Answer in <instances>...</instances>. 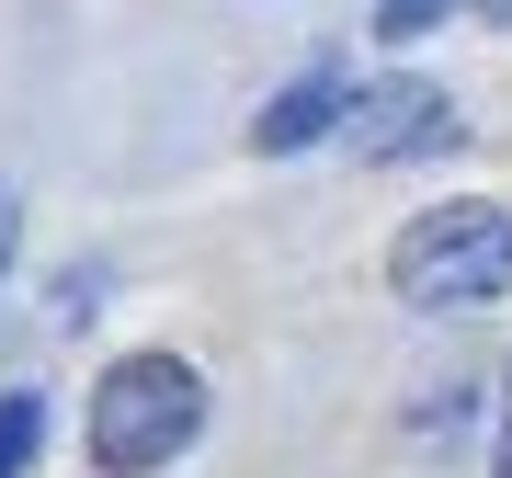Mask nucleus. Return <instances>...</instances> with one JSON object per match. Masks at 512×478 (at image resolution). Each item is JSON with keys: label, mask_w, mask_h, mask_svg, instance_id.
Masks as SVG:
<instances>
[{"label": "nucleus", "mask_w": 512, "mask_h": 478, "mask_svg": "<svg viewBox=\"0 0 512 478\" xmlns=\"http://www.w3.org/2000/svg\"><path fill=\"white\" fill-rule=\"evenodd\" d=\"M205 433V376L183 353H126L92 376V467L103 478H148Z\"/></svg>", "instance_id": "nucleus-1"}, {"label": "nucleus", "mask_w": 512, "mask_h": 478, "mask_svg": "<svg viewBox=\"0 0 512 478\" xmlns=\"http://www.w3.org/2000/svg\"><path fill=\"white\" fill-rule=\"evenodd\" d=\"M501 478H512V433H501Z\"/></svg>", "instance_id": "nucleus-9"}, {"label": "nucleus", "mask_w": 512, "mask_h": 478, "mask_svg": "<svg viewBox=\"0 0 512 478\" xmlns=\"http://www.w3.org/2000/svg\"><path fill=\"white\" fill-rule=\"evenodd\" d=\"M330 126H342V80H296V92H274V103H262L251 114V148H262V160H285V148H308V137H330Z\"/></svg>", "instance_id": "nucleus-4"}, {"label": "nucleus", "mask_w": 512, "mask_h": 478, "mask_svg": "<svg viewBox=\"0 0 512 478\" xmlns=\"http://www.w3.org/2000/svg\"><path fill=\"white\" fill-rule=\"evenodd\" d=\"M342 137L365 148V160H433V148H456V92H433V80H365V92H342Z\"/></svg>", "instance_id": "nucleus-3"}, {"label": "nucleus", "mask_w": 512, "mask_h": 478, "mask_svg": "<svg viewBox=\"0 0 512 478\" xmlns=\"http://www.w3.org/2000/svg\"><path fill=\"white\" fill-rule=\"evenodd\" d=\"M387 285L410 296V308H490L512 296V205H433V217L399 228V251H387Z\"/></svg>", "instance_id": "nucleus-2"}, {"label": "nucleus", "mask_w": 512, "mask_h": 478, "mask_svg": "<svg viewBox=\"0 0 512 478\" xmlns=\"http://www.w3.org/2000/svg\"><path fill=\"white\" fill-rule=\"evenodd\" d=\"M35 444H46V399H23V387H12V399H0V478L35 467Z\"/></svg>", "instance_id": "nucleus-5"}, {"label": "nucleus", "mask_w": 512, "mask_h": 478, "mask_svg": "<svg viewBox=\"0 0 512 478\" xmlns=\"http://www.w3.org/2000/svg\"><path fill=\"white\" fill-rule=\"evenodd\" d=\"M433 12H444V0H387V12H376V35H421Z\"/></svg>", "instance_id": "nucleus-6"}, {"label": "nucleus", "mask_w": 512, "mask_h": 478, "mask_svg": "<svg viewBox=\"0 0 512 478\" xmlns=\"http://www.w3.org/2000/svg\"><path fill=\"white\" fill-rule=\"evenodd\" d=\"M12 217H23V205H12V194H0V262H12V239H23V228H12Z\"/></svg>", "instance_id": "nucleus-7"}, {"label": "nucleus", "mask_w": 512, "mask_h": 478, "mask_svg": "<svg viewBox=\"0 0 512 478\" xmlns=\"http://www.w3.org/2000/svg\"><path fill=\"white\" fill-rule=\"evenodd\" d=\"M478 12H490V23H512V0H478Z\"/></svg>", "instance_id": "nucleus-8"}]
</instances>
